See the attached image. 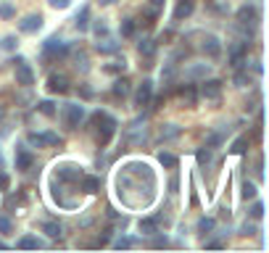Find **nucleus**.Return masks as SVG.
I'll use <instances>...</instances> for the list:
<instances>
[{"instance_id": "864d4df0", "label": "nucleus", "mask_w": 269, "mask_h": 253, "mask_svg": "<svg viewBox=\"0 0 269 253\" xmlns=\"http://www.w3.org/2000/svg\"><path fill=\"white\" fill-rule=\"evenodd\" d=\"M100 6H111V3H116V0H98Z\"/></svg>"}, {"instance_id": "58836bf2", "label": "nucleus", "mask_w": 269, "mask_h": 253, "mask_svg": "<svg viewBox=\"0 0 269 253\" xmlns=\"http://www.w3.org/2000/svg\"><path fill=\"white\" fill-rule=\"evenodd\" d=\"M42 232L48 237H53V240H58L61 237V224L58 222H42Z\"/></svg>"}, {"instance_id": "412c9836", "label": "nucleus", "mask_w": 269, "mask_h": 253, "mask_svg": "<svg viewBox=\"0 0 269 253\" xmlns=\"http://www.w3.org/2000/svg\"><path fill=\"white\" fill-rule=\"evenodd\" d=\"M195 11V0H177V8H174V21H182V19H190Z\"/></svg>"}, {"instance_id": "a211bd4d", "label": "nucleus", "mask_w": 269, "mask_h": 253, "mask_svg": "<svg viewBox=\"0 0 269 253\" xmlns=\"http://www.w3.org/2000/svg\"><path fill=\"white\" fill-rule=\"evenodd\" d=\"M111 93H114V98H119V100H124V98H130V93H132V82L127 77H116L114 79V85H111Z\"/></svg>"}, {"instance_id": "0eeeda50", "label": "nucleus", "mask_w": 269, "mask_h": 253, "mask_svg": "<svg viewBox=\"0 0 269 253\" xmlns=\"http://www.w3.org/2000/svg\"><path fill=\"white\" fill-rule=\"evenodd\" d=\"M222 93H225V82H222V79H214V77L211 79L203 77L201 87H198V98H206V100H211V103H219Z\"/></svg>"}, {"instance_id": "9d476101", "label": "nucleus", "mask_w": 269, "mask_h": 253, "mask_svg": "<svg viewBox=\"0 0 269 253\" xmlns=\"http://www.w3.org/2000/svg\"><path fill=\"white\" fill-rule=\"evenodd\" d=\"M198 48H201V53L206 55L208 61H219L222 58V50H225V48H222V40L217 37V34H206Z\"/></svg>"}, {"instance_id": "8fccbe9b", "label": "nucleus", "mask_w": 269, "mask_h": 253, "mask_svg": "<svg viewBox=\"0 0 269 253\" xmlns=\"http://www.w3.org/2000/svg\"><path fill=\"white\" fill-rule=\"evenodd\" d=\"M16 103H24V106H27V103H32V95H29V93H24V95H19V98H16Z\"/></svg>"}, {"instance_id": "37998d69", "label": "nucleus", "mask_w": 269, "mask_h": 253, "mask_svg": "<svg viewBox=\"0 0 269 253\" xmlns=\"http://www.w3.org/2000/svg\"><path fill=\"white\" fill-rule=\"evenodd\" d=\"M48 6H50V8H56V11H64V8L72 6V0H48Z\"/></svg>"}, {"instance_id": "3c124183", "label": "nucleus", "mask_w": 269, "mask_h": 253, "mask_svg": "<svg viewBox=\"0 0 269 253\" xmlns=\"http://www.w3.org/2000/svg\"><path fill=\"white\" fill-rule=\"evenodd\" d=\"M21 61H27L24 55H14V58H11V64H14V66H16V64H21Z\"/></svg>"}, {"instance_id": "f257e3e1", "label": "nucleus", "mask_w": 269, "mask_h": 253, "mask_svg": "<svg viewBox=\"0 0 269 253\" xmlns=\"http://www.w3.org/2000/svg\"><path fill=\"white\" fill-rule=\"evenodd\" d=\"M92 124H95V143H98V148H106L114 140L119 121H116L109 111H100L98 108L95 113H92Z\"/></svg>"}, {"instance_id": "1a4fd4ad", "label": "nucleus", "mask_w": 269, "mask_h": 253, "mask_svg": "<svg viewBox=\"0 0 269 253\" xmlns=\"http://www.w3.org/2000/svg\"><path fill=\"white\" fill-rule=\"evenodd\" d=\"M14 166H16V171H21V174H27V171L34 166V153H32L29 145H16V151H14Z\"/></svg>"}, {"instance_id": "7c9ffc66", "label": "nucleus", "mask_w": 269, "mask_h": 253, "mask_svg": "<svg viewBox=\"0 0 269 253\" xmlns=\"http://www.w3.org/2000/svg\"><path fill=\"white\" fill-rule=\"evenodd\" d=\"M19 48V37L16 34H6V37H0V50L3 53H16Z\"/></svg>"}, {"instance_id": "393cba45", "label": "nucleus", "mask_w": 269, "mask_h": 253, "mask_svg": "<svg viewBox=\"0 0 269 253\" xmlns=\"http://www.w3.org/2000/svg\"><path fill=\"white\" fill-rule=\"evenodd\" d=\"M119 34H122L124 40H132L135 34H137V21H135L132 16L122 19V24H119Z\"/></svg>"}, {"instance_id": "9b49d317", "label": "nucleus", "mask_w": 269, "mask_h": 253, "mask_svg": "<svg viewBox=\"0 0 269 253\" xmlns=\"http://www.w3.org/2000/svg\"><path fill=\"white\" fill-rule=\"evenodd\" d=\"M150 100H153V79H143V82L135 87L132 103L137 108H145V106H150Z\"/></svg>"}, {"instance_id": "603ef678", "label": "nucleus", "mask_w": 269, "mask_h": 253, "mask_svg": "<svg viewBox=\"0 0 269 253\" xmlns=\"http://www.w3.org/2000/svg\"><path fill=\"white\" fill-rule=\"evenodd\" d=\"M0 187H3V190L8 187V177H6V174H3V177H0Z\"/></svg>"}, {"instance_id": "e433bc0d", "label": "nucleus", "mask_w": 269, "mask_h": 253, "mask_svg": "<svg viewBox=\"0 0 269 253\" xmlns=\"http://www.w3.org/2000/svg\"><path fill=\"white\" fill-rule=\"evenodd\" d=\"M158 164H161L164 169H177V156L169 153V151H161V153H158Z\"/></svg>"}, {"instance_id": "423d86ee", "label": "nucleus", "mask_w": 269, "mask_h": 253, "mask_svg": "<svg viewBox=\"0 0 269 253\" xmlns=\"http://www.w3.org/2000/svg\"><path fill=\"white\" fill-rule=\"evenodd\" d=\"M27 143L32 148H58L64 140H61V135H58V132L45 130V132H29L27 135Z\"/></svg>"}, {"instance_id": "4be33fe9", "label": "nucleus", "mask_w": 269, "mask_h": 253, "mask_svg": "<svg viewBox=\"0 0 269 253\" xmlns=\"http://www.w3.org/2000/svg\"><path fill=\"white\" fill-rule=\"evenodd\" d=\"M180 135H182V126H177V124H164L161 130H158V140H161V143H169V140H177Z\"/></svg>"}, {"instance_id": "a878e982", "label": "nucleus", "mask_w": 269, "mask_h": 253, "mask_svg": "<svg viewBox=\"0 0 269 253\" xmlns=\"http://www.w3.org/2000/svg\"><path fill=\"white\" fill-rule=\"evenodd\" d=\"M208 74V64H190L185 69V79H203Z\"/></svg>"}, {"instance_id": "72a5a7b5", "label": "nucleus", "mask_w": 269, "mask_h": 253, "mask_svg": "<svg viewBox=\"0 0 269 253\" xmlns=\"http://www.w3.org/2000/svg\"><path fill=\"white\" fill-rule=\"evenodd\" d=\"M256 195H259V190H256V185H253L251 179H245L243 185H240V198H243V201H253Z\"/></svg>"}, {"instance_id": "c9c22d12", "label": "nucleus", "mask_w": 269, "mask_h": 253, "mask_svg": "<svg viewBox=\"0 0 269 253\" xmlns=\"http://www.w3.org/2000/svg\"><path fill=\"white\" fill-rule=\"evenodd\" d=\"M222 143H225V132H211V135H206V145H203V148H208V151H217Z\"/></svg>"}, {"instance_id": "de8ad7c7", "label": "nucleus", "mask_w": 269, "mask_h": 253, "mask_svg": "<svg viewBox=\"0 0 269 253\" xmlns=\"http://www.w3.org/2000/svg\"><path fill=\"white\" fill-rule=\"evenodd\" d=\"M256 177L264 179V158H256Z\"/></svg>"}, {"instance_id": "b1692460", "label": "nucleus", "mask_w": 269, "mask_h": 253, "mask_svg": "<svg viewBox=\"0 0 269 253\" xmlns=\"http://www.w3.org/2000/svg\"><path fill=\"white\" fill-rule=\"evenodd\" d=\"M198 235L201 237H208V235H214V229H217V219L214 216H201V219H198Z\"/></svg>"}, {"instance_id": "ddd939ff", "label": "nucleus", "mask_w": 269, "mask_h": 253, "mask_svg": "<svg viewBox=\"0 0 269 253\" xmlns=\"http://www.w3.org/2000/svg\"><path fill=\"white\" fill-rule=\"evenodd\" d=\"M14 79H16V85H19V87L29 90V87L34 85V69H32L27 61L16 64V66H14Z\"/></svg>"}, {"instance_id": "2eb2a0df", "label": "nucleus", "mask_w": 269, "mask_h": 253, "mask_svg": "<svg viewBox=\"0 0 269 253\" xmlns=\"http://www.w3.org/2000/svg\"><path fill=\"white\" fill-rule=\"evenodd\" d=\"M69 58L74 61V69H77V72H82V74L90 72V55H87L85 48H79V50H77L74 45H69Z\"/></svg>"}, {"instance_id": "f704fd0d", "label": "nucleus", "mask_w": 269, "mask_h": 253, "mask_svg": "<svg viewBox=\"0 0 269 253\" xmlns=\"http://www.w3.org/2000/svg\"><path fill=\"white\" fill-rule=\"evenodd\" d=\"M124 69H127V61H124V55H122V58H116V61L103 66V72H106V74H124Z\"/></svg>"}, {"instance_id": "39448f33", "label": "nucleus", "mask_w": 269, "mask_h": 253, "mask_svg": "<svg viewBox=\"0 0 269 253\" xmlns=\"http://www.w3.org/2000/svg\"><path fill=\"white\" fill-rule=\"evenodd\" d=\"M82 174H85V171H82V166L69 164V161H66V164H56L53 179H56V182H64V185H77Z\"/></svg>"}, {"instance_id": "f03ea898", "label": "nucleus", "mask_w": 269, "mask_h": 253, "mask_svg": "<svg viewBox=\"0 0 269 253\" xmlns=\"http://www.w3.org/2000/svg\"><path fill=\"white\" fill-rule=\"evenodd\" d=\"M69 58V42H64L61 37H48L42 42V48H40V61L45 66H50V64H61Z\"/></svg>"}, {"instance_id": "ea45409f", "label": "nucleus", "mask_w": 269, "mask_h": 253, "mask_svg": "<svg viewBox=\"0 0 269 253\" xmlns=\"http://www.w3.org/2000/svg\"><path fill=\"white\" fill-rule=\"evenodd\" d=\"M264 201H259V198H253V206H251V211H248V216H251V219H256V222H259V219H264Z\"/></svg>"}, {"instance_id": "bb28decb", "label": "nucleus", "mask_w": 269, "mask_h": 253, "mask_svg": "<svg viewBox=\"0 0 269 253\" xmlns=\"http://www.w3.org/2000/svg\"><path fill=\"white\" fill-rule=\"evenodd\" d=\"M235 85L238 87H251L253 85V77H251V72H248V66H240V69H235Z\"/></svg>"}, {"instance_id": "5701e85b", "label": "nucleus", "mask_w": 269, "mask_h": 253, "mask_svg": "<svg viewBox=\"0 0 269 253\" xmlns=\"http://www.w3.org/2000/svg\"><path fill=\"white\" fill-rule=\"evenodd\" d=\"M90 21H92V16H90V6H82V8H79V14L74 16V27H77L79 32H87V29H90Z\"/></svg>"}, {"instance_id": "f8f14e48", "label": "nucleus", "mask_w": 269, "mask_h": 253, "mask_svg": "<svg viewBox=\"0 0 269 253\" xmlns=\"http://www.w3.org/2000/svg\"><path fill=\"white\" fill-rule=\"evenodd\" d=\"M235 19H238V24H248V27H256V24H259V21H261L259 6H253V3H243V6L238 8Z\"/></svg>"}, {"instance_id": "09e8293b", "label": "nucleus", "mask_w": 269, "mask_h": 253, "mask_svg": "<svg viewBox=\"0 0 269 253\" xmlns=\"http://www.w3.org/2000/svg\"><path fill=\"white\" fill-rule=\"evenodd\" d=\"M153 237H156V240H153V245H156V248H164V245H169V240H167V237H161L158 232H156Z\"/></svg>"}, {"instance_id": "4468645a", "label": "nucleus", "mask_w": 269, "mask_h": 253, "mask_svg": "<svg viewBox=\"0 0 269 253\" xmlns=\"http://www.w3.org/2000/svg\"><path fill=\"white\" fill-rule=\"evenodd\" d=\"M42 14H29V16H24L19 21V32L21 34H37L40 29H42Z\"/></svg>"}, {"instance_id": "6ab92c4d", "label": "nucleus", "mask_w": 269, "mask_h": 253, "mask_svg": "<svg viewBox=\"0 0 269 253\" xmlns=\"http://www.w3.org/2000/svg\"><path fill=\"white\" fill-rule=\"evenodd\" d=\"M77 185H79V190H82V193H87V195H95V193L100 190V185H103V182H100V177H95V174H82Z\"/></svg>"}, {"instance_id": "a18cd8bd", "label": "nucleus", "mask_w": 269, "mask_h": 253, "mask_svg": "<svg viewBox=\"0 0 269 253\" xmlns=\"http://www.w3.org/2000/svg\"><path fill=\"white\" fill-rule=\"evenodd\" d=\"M198 161H201V164H208V161H211V151H208V148H201V151H198Z\"/></svg>"}, {"instance_id": "7ed1b4c3", "label": "nucleus", "mask_w": 269, "mask_h": 253, "mask_svg": "<svg viewBox=\"0 0 269 253\" xmlns=\"http://www.w3.org/2000/svg\"><path fill=\"white\" fill-rule=\"evenodd\" d=\"M56 116L64 121L66 130H79L82 121H85V106H82V103H64Z\"/></svg>"}, {"instance_id": "c03bdc74", "label": "nucleus", "mask_w": 269, "mask_h": 253, "mask_svg": "<svg viewBox=\"0 0 269 253\" xmlns=\"http://www.w3.org/2000/svg\"><path fill=\"white\" fill-rule=\"evenodd\" d=\"M114 245H116V248H132V245H135V240H132V237H127V235H122Z\"/></svg>"}, {"instance_id": "6e6d98bb", "label": "nucleus", "mask_w": 269, "mask_h": 253, "mask_svg": "<svg viewBox=\"0 0 269 253\" xmlns=\"http://www.w3.org/2000/svg\"><path fill=\"white\" fill-rule=\"evenodd\" d=\"M0 248H8V245H6V243H3V240H0Z\"/></svg>"}, {"instance_id": "cd10ccee", "label": "nucleus", "mask_w": 269, "mask_h": 253, "mask_svg": "<svg viewBox=\"0 0 269 253\" xmlns=\"http://www.w3.org/2000/svg\"><path fill=\"white\" fill-rule=\"evenodd\" d=\"M42 245L45 243H42L37 235H24L21 240H16V248H21V250H24V248H42Z\"/></svg>"}, {"instance_id": "f3484780", "label": "nucleus", "mask_w": 269, "mask_h": 253, "mask_svg": "<svg viewBox=\"0 0 269 253\" xmlns=\"http://www.w3.org/2000/svg\"><path fill=\"white\" fill-rule=\"evenodd\" d=\"M119 48H122V42L116 40V37H111V34H106V37H98V42H95V50L103 53V55L119 53Z\"/></svg>"}, {"instance_id": "dca6fc26", "label": "nucleus", "mask_w": 269, "mask_h": 253, "mask_svg": "<svg viewBox=\"0 0 269 253\" xmlns=\"http://www.w3.org/2000/svg\"><path fill=\"white\" fill-rule=\"evenodd\" d=\"M48 90L53 95H66L69 90H72V85H69V79L64 74H50L48 77Z\"/></svg>"}, {"instance_id": "473e14b6", "label": "nucleus", "mask_w": 269, "mask_h": 253, "mask_svg": "<svg viewBox=\"0 0 269 253\" xmlns=\"http://www.w3.org/2000/svg\"><path fill=\"white\" fill-rule=\"evenodd\" d=\"M0 19H3V21L16 19V3H11V0H3V3H0Z\"/></svg>"}, {"instance_id": "aec40b11", "label": "nucleus", "mask_w": 269, "mask_h": 253, "mask_svg": "<svg viewBox=\"0 0 269 253\" xmlns=\"http://www.w3.org/2000/svg\"><path fill=\"white\" fill-rule=\"evenodd\" d=\"M156 50H158V42H156L153 37H148V34H143V37L137 40V53L143 55V58H153Z\"/></svg>"}, {"instance_id": "2f4dec72", "label": "nucleus", "mask_w": 269, "mask_h": 253, "mask_svg": "<svg viewBox=\"0 0 269 253\" xmlns=\"http://www.w3.org/2000/svg\"><path fill=\"white\" fill-rule=\"evenodd\" d=\"M140 232L148 235V237H153L156 232H161V229H158L156 219H150V216H145V219H140Z\"/></svg>"}, {"instance_id": "c85d7f7f", "label": "nucleus", "mask_w": 269, "mask_h": 253, "mask_svg": "<svg viewBox=\"0 0 269 253\" xmlns=\"http://www.w3.org/2000/svg\"><path fill=\"white\" fill-rule=\"evenodd\" d=\"M248 145H251V137H248V135H240V137H235V140H232L230 151L240 156V153H245V151H248Z\"/></svg>"}, {"instance_id": "79ce46f5", "label": "nucleus", "mask_w": 269, "mask_h": 253, "mask_svg": "<svg viewBox=\"0 0 269 253\" xmlns=\"http://www.w3.org/2000/svg\"><path fill=\"white\" fill-rule=\"evenodd\" d=\"M8 232H14V222L6 214H0V235H8Z\"/></svg>"}, {"instance_id": "4c0bfd02", "label": "nucleus", "mask_w": 269, "mask_h": 253, "mask_svg": "<svg viewBox=\"0 0 269 253\" xmlns=\"http://www.w3.org/2000/svg\"><path fill=\"white\" fill-rule=\"evenodd\" d=\"M90 27H92V32H95V37H106V34L111 32L106 19H95V21H90Z\"/></svg>"}, {"instance_id": "49530a36", "label": "nucleus", "mask_w": 269, "mask_h": 253, "mask_svg": "<svg viewBox=\"0 0 269 253\" xmlns=\"http://www.w3.org/2000/svg\"><path fill=\"white\" fill-rule=\"evenodd\" d=\"M240 235H256V227H253L251 222H245V224L240 227Z\"/></svg>"}, {"instance_id": "a19ab883", "label": "nucleus", "mask_w": 269, "mask_h": 253, "mask_svg": "<svg viewBox=\"0 0 269 253\" xmlns=\"http://www.w3.org/2000/svg\"><path fill=\"white\" fill-rule=\"evenodd\" d=\"M77 95H79L82 100H90V98H95V90H92V87L85 82V85H79V87H77Z\"/></svg>"}, {"instance_id": "6e6552de", "label": "nucleus", "mask_w": 269, "mask_h": 253, "mask_svg": "<svg viewBox=\"0 0 269 253\" xmlns=\"http://www.w3.org/2000/svg\"><path fill=\"white\" fill-rule=\"evenodd\" d=\"M174 93H177V100L182 103L185 108H195V106H198V87L193 85V79H188V82H180Z\"/></svg>"}, {"instance_id": "c756f323", "label": "nucleus", "mask_w": 269, "mask_h": 253, "mask_svg": "<svg viewBox=\"0 0 269 253\" xmlns=\"http://www.w3.org/2000/svg\"><path fill=\"white\" fill-rule=\"evenodd\" d=\"M37 111L42 113V116H48V119H56L58 106H56L53 100H48V98H45V100H40V103H37Z\"/></svg>"}, {"instance_id": "5fc2aeb1", "label": "nucleus", "mask_w": 269, "mask_h": 253, "mask_svg": "<svg viewBox=\"0 0 269 253\" xmlns=\"http://www.w3.org/2000/svg\"><path fill=\"white\" fill-rule=\"evenodd\" d=\"M6 119V106H0V121Z\"/></svg>"}, {"instance_id": "20e7f679", "label": "nucleus", "mask_w": 269, "mask_h": 253, "mask_svg": "<svg viewBox=\"0 0 269 253\" xmlns=\"http://www.w3.org/2000/svg\"><path fill=\"white\" fill-rule=\"evenodd\" d=\"M248 48H251V42L243 40V37L227 42V64H230V69H240L245 61H248Z\"/></svg>"}]
</instances>
